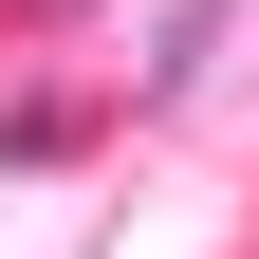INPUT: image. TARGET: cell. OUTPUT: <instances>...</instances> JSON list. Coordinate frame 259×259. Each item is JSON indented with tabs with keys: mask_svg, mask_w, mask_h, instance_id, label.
<instances>
[{
	"mask_svg": "<svg viewBox=\"0 0 259 259\" xmlns=\"http://www.w3.org/2000/svg\"><path fill=\"white\" fill-rule=\"evenodd\" d=\"M19 19H93V0H19Z\"/></svg>",
	"mask_w": 259,
	"mask_h": 259,
	"instance_id": "obj_3",
	"label": "cell"
},
{
	"mask_svg": "<svg viewBox=\"0 0 259 259\" xmlns=\"http://www.w3.org/2000/svg\"><path fill=\"white\" fill-rule=\"evenodd\" d=\"M222 19H241V0H185L167 37H148V93H185V74H204V56H222Z\"/></svg>",
	"mask_w": 259,
	"mask_h": 259,
	"instance_id": "obj_2",
	"label": "cell"
},
{
	"mask_svg": "<svg viewBox=\"0 0 259 259\" xmlns=\"http://www.w3.org/2000/svg\"><path fill=\"white\" fill-rule=\"evenodd\" d=\"M93 148V111H56V93H19V111H0V167H74Z\"/></svg>",
	"mask_w": 259,
	"mask_h": 259,
	"instance_id": "obj_1",
	"label": "cell"
}]
</instances>
